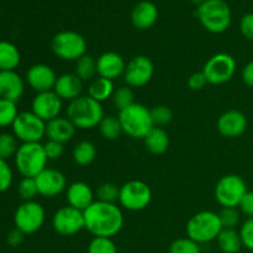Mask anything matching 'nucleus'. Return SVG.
I'll return each mask as SVG.
<instances>
[{"instance_id": "44", "label": "nucleus", "mask_w": 253, "mask_h": 253, "mask_svg": "<svg viewBox=\"0 0 253 253\" xmlns=\"http://www.w3.org/2000/svg\"><path fill=\"white\" fill-rule=\"evenodd\" d=\"M240 31L249 41H253V12H247L240 20Z\"/></svg>"}, {"instance_id": "23", "label": "nucleus", "mask_w": 253, "mask_h": 253, "mask_svg": "<svg viewBox=\"0 0 253 253\" xmlns=\"http://www.w3.org/2000/svg\"><path fill=\"white\" fill-rule=\"evenodd\" d=\"M157 6L148 0L138 1L131 11V22L138 30L151 29L157 22Z\"/></svg>"}, {"instance_id": "5", "label": "nucleus", "mask_w": 253, "mask_h": 253, "mask_svg": "<svg viewBox=\"0 0 253 253\" xmlns=\"http://www.w3.org/2000/svg\"><path fill=\"white\" fill-rule=\"evenodd\" d=\"M47 162L48 158L41 142L21 143L14 157L16 170L26 178H36L46 169Z\"/></svg>"}, {"instance_id": "40", "label": "nucleus", "mask_w": 253, "mask_h": 253, "mask_svg": "<svg viewBox=\"0 0 253 253\" xmlns=\"http://www.w3.org/2000/svg\"><path fill=\"white\" fill-rule=\"evenodd\" d=\"M151 116H152V120L155 126H165L167 124H169L173 119V113L168 106L166 105H158L155 106L153 109H151Z\"/></svg>"}, {"instance_id": "31", "label": "nucleus", "mask_w": 253, "mask_h": 253, "mask_svg": "<svg viewBox=\"0 0 253 253\" xmlns=\"http://www.w3.org/2000/svg\"><path fill=\"white\" fill-rule=\"evenodd\" d=\"M99 132L105 140L114 141L123 133V127H121L120 120L118 116L114 115H105L103 120L99 124Z\"/></svg>"}, {"instance_id": "41", "label": "nucleus", "mask_w": 253, "mask_h": 253, "mask_svg": "<svg viewBox=\"0 0 253 253\" xmlns=\"http://www.w3.org/2000/svg\"><path fill=\"white\" fill-rule=\"evenodd\" d=\"M14 183V172L7 161L0 158V193H5Z\"/></svg>"}, {"instance_id": "2", "label": "nucleus", "mask_w": 253, "mask_h": 253, "mask_svg": "<svg viewBox=\"0 0 253 253\" xmlns=\"http://www.w3.org/2000/svg\"><path fill=\"white\" fill-rule=\"evenodd\" d=\"M66 113L67 118L79 130H91L96 127L105 116L101 103L89 95H82L68 103Z\"/></svg>"}, {"instance_id": "1", "label": "nucleus", "mask_w": 253, "mask_h": 253, "mask_svg": "<svg viewBox=\"0 0 253 253\" xmlns=\"http://www.w3.org/2000/svg\"><path fill=\"white\" fill-rule=\"evenodd\" d=\"M85 230L94 237L113 239L124 226V214L120 207L95 200L83 211Z\"/></svg>"}, {"instance_id": "47", "label": "nucleus", "mask_w": 253, "mask_h": 253, "mask_svg": "<svg viewBox=\"0 0 253 253\" xmlns=\"http://www.w3.org/2000/svg\"><path fill=\"white\" fill-rule=\"evenodd\" d=\"M25 239V234H22L20 230H17L16 227L12 229L11 231H9L6 236V242L10 245L11 247H17L24 242Z\"/></svg>"}, {"instance_id": "42", "label": "nucleus", "mask_w": 253, "mask_h": 253, "mask_svg": "<svg viewBox=\"0 0 253 253\" xmlns=\"http://www.w3.org/2000/svg\"><path fill=\"white\" fill-rule=\"evenodd\" d=\"M240 237H241L242 246L246 247L250 251H253V217L246 219L242 222L239 230Z\"/></svg>"}, {"instance_id": "43", "label": "nucleus", "mask_w": 253, "mask_h": 253, "mask_svg": "<svg viewBox=\"0 0 253 253\" xmlns=\"http://www.w3.org/2000/svg\"><path fill=\"white\" fill-rule=\"evenodd\" d=\"M44 152H46L48 161H56L61 158L64 153V145L63 143L56 142V141L48 140L43 145Z\"/></svg>"}, {"instance_id": "33", "label": "nucleus", "mask_w": 253, "mask_h": 253, "mask_svg": "<svg viewBox=\"0 0 253 253\" xmlns=\"http://www.w3.org/2000/svg\"><path fill=\"white\" fill-rule=\"evenodd\" d=\"M19 115L16 103L0 98V127L12 126L15 119Z\"/></svg>"}, {"instance_id": "25", "label": "nucleus", "mask_w": 253, "mask_h": 253, "mask_svg": "<svg viewBox=\"0 0 253 253\" xmlns=\"http://www.w3.org/2000/svg\"><path fill=\"white\" fill-rule=\"evenodd\" d=\"M146 148L153 155H162L169 147V136L162 127L153 126L152 130L143 138Z\"/></svg>"}, {"instance_id": "17", "label": "nucleus", "mask_w": 253, "mask_h": 253, "mask_svg": "<svg viewBox=\"0 0 253 253\" xmlns=\"http://www.w3.org/2000/svg\"><path fill=\"white\" fill-rule=\"evenodd\" d=\"M58 76L51 66L44 63H36L30 67L26 72L25 81L30 88L36 93L53 90Z\"/></svg>"}, {"instance_id": "15", "label": "nucleus", "mask_w": 253, "mask_h": 253, "mask_svg": "<svg viewBox=\"0 0 253 253\" xmlns=\"http://www.w3.org/2000/svg\"><path fill=\"white\" fill-rule=\"evenodd\" d=\"M63 110V100L54 93V90L37 93L32 99L31 111L44 123L61 116Z\"/></svg>"}, {"instance_id": "29", "label": "nucleus", "mask_w": 253, "mask_h": 253, "mask_svg": "<svg viewBox=\"0 0 253 253\" xmlns=\"http://www.w3.org/2000/svg\"><path fill=\"white\" fill-rule=\"evenodd\" d=\"M216 241L219 249L224 253H237L244 247L240 232L236 229H222Z\"/></svg>"}, {"instance_id": "36", "label": "nucleus", "mask_w": 253, "mask_h": 253, "mask_svg": "<svg viewBox=\"0 0 253 253\" xmlns=\"http://www.w3.org/2000/svg\"><path fill=\"white\" fill-rule=\"evenodd\" d=\"M17 194L21 198L22 202H31L39 195V189L35 178L22 177V179L17 185Z\"/></svg>"}, {"instance_id": "11", "label": "nucleus", "mask_w": 253, "mask_h": 253, "mask_svg": "<svg viewBox=\"0 0 253 253\" xmlns=\"http://www.w3.org/2000/svg\"><path fill=\"white\" fill-rule=\"evenodd\" d=\"M12 133L21 143L41 142L46 137V123L32 111L19 113L11 126Z\"/></svg>"}, {"instance_id": "16", "label": "nucleus", "mask_w": 253, "mask_h": 253, "mask_svg": "<svg viewBox=\"0 0 253 253\" xmlns=\"http://www.w3.org/2000/svg\"><path fill=\"white\" fill-rule=\"evenodd\" d=\"M35 180L39 189V195L43 198L58 197L59 194L66 192L68 187L66 175L54 168H46L35 178Z\"/></svg>"}, {"instance_id": "14", "label": "nucleus", "mask_w": 253, "mask_h": 253, "mask_svg": "<svg viewBox=\"0 0 253 253\" xmlns=\"http://www.w3.org/2000/svg\"><path fill=\"white\" fill-rule=\"evenodd\" d=\"M155 73L153 62L146 56H135L126 63L124 79L130 88L147 85Z\"/></svg>"}, {"instance_id": "18", "label": "nucleus", "mask_w": 253, "mask_h": 253, "mask_svg": "<svg viewBox=\"0 0 253 253\" xmlns=\"http://www.w3.org/2000/svg\"><path fill=\"white\" fill-rule=\"evenodd\" d=\"M217 131L226 138L240 137L249 127L247 116L240 110H227L219 116L216 123Z\"/></svg>"}, {"instance_id": "9", "label": "nucleus", "mask_w": 253, "mask_h": 253, "mask_svg": "<svg viewBox=\"0 0 253 253\" xmlns=\"http://www.w3.org/2000/svg\"><path fill=\"white\" fill-rule=\"evenodd\" d=\"M152 200V190L147 183L142 180H128L120 187L119 204L128 211H141L150 205Z\"/></svg>"}, {"instance_id": "7", "label": "nucleus", "mask_w": 253, "mask_h": 253, "mask_svg": "<svg viewBox=\"0 0 253 253\" xmlns=\"http://www.w3.org/2000/svg\"><path fill=\"white\" fill-rule=\"evenodd\" d=\"M51 48L54 56L62 61L77 62L86 54V41L77 31L64 30L54 35L51 41Z\"/></svg>"}, {"instance_id": "20", "label": "nucleus", "mask_w": 253, "mask_h": 253, "mask_svg": "<svg viewBox=\"0 0 253 253\" xmlns=\"http://www.w3.org/2000/svg\"><path fill=\"white\" fill-rule=\"evenodd\" d=\"M25 93V81L16 71H0V98L17 101Z\"/></svg>"}, {"instance_id": "28", "label": "nucleus", "mask_w": 253, "mask_h": 253, "mask_svg": "<svg viewBox=\"0 0 253 253\" xmlns=\"http://www.w3.org/2000/svg\"><path fill=\"white\" fill-rule=\"evenodd\" d=\"M72 158L74 163L81 167L91 165L96 158V147L91 141L84 140L77 143L72 151Z\"/></svg>"}, {"instance_id": "30", "label": "nucleus", "mask_w": 253, "mask_h": 253, "mask_svg": "<svg viewBox=\"0 0 253 253\" xmlns=\"http://www.w3.org/2000/svg\"><path fill=\"white\" fill-rule=\"evenodd\" d=\"M74 74L83 82L93 81L94 77L98 74V72H96V58H94L90 54H84L82 58H79L76 62Z\"/></svg>"}, {"instance_id": "21", "label": "nucleus", "mask_w": 253, "mask_h": 253, "mask_svg": "<svg viewBox=\"0 0 253 253\" xmlns=\"http://www.w3.org/2000/svg\"><path fill=\"white\" fill-rule=\"evenodd\" d=\"M93 189L85 182H73L66 189V199L69 207L78 209L81 211L88 209L95 200H94Z\"/></svg>"}, {"instance_id": "26", "label": "nucleus", "mask_w": 253, "mask_h": 253, "mask_svg": "<svg viewBox=\"0 0 253 253\" xmlns=\"http://www.w3.org/2000/svg\"><path fill=\"white\" fill-rule=\"evenodd\" d=\"M21 62L19 48L12 42L0 41V71H15Z\"/></svg>"}, {"instance_id": "19", "label": "nucleus", "mask_w": 253, "mask_h": 253, "mask_svg": "<svg viewBox=\"0 0 253 253\" xmlns=\"http://www.w3.org/2000/svg\"><path fill=\"white\" fill-rule=\"evenodd\" d=\"M125 68V59L116 52H104L96 58V72L101 78H106L114 82L115 79L124 77Z\"/></svg>"}, {"instance_id": "39", "label": "nucleus", "mask_w": 253, "mask_h": 253, "mask_svg": "<svg viewBox=\"0 0 253 253\" xmlns=\"http://www.w3.org/2000/svg\"><path fill=\"white\" fill-rule=\"evenodd\" d=\"M219 216L224 229H236L241 219V214L237 208H222L221 211L219 212Z\"/></svg>"}, {"instance_id": "24", "label": "nucleus", "mask_w": 253, "mask_h": 253, "mask_svg": "<svg viewBox=\"0 0 253 253\" xmlns=\"http://www.w3.org/2000/svg\"><path fill=\"white\" fill-rule=\"evenodd\" d=\"M77 127L68 118L58 116L46 123V137L59 143H67L74 137Z\"/></svg>"}, {"instance_id": "27", "label": "nucleus", "mask_w": 253, "mask_h": 253, "mask_svg": "<svg viewBox=\"0 0 253 253\" xmlns=\"http://www.w3.org/2000/svg\"><path fill=\"white\" fill-rule=\"evenodd\" d=\"M114 91H115L114 82L101 77L94 78L88 86V95L101 104L113 98Z\"/></svg>"}, {"instance_id": "46", "label": "nucleus", "mask_w": 253, "mask_h": 253, "mask_svg": "<svg viewBox=\"0 0 253 253\" xmlns=\"http://www.w3.org/2000/svg\"><path fill=\"white\" fill-rule=\"evenodd\" d=\"M240 211L246 215L247 219L253 217V192H247L239 205Z\"/></svg>"}, {"instance_id": "10", "label": "nucleus", "mask_w": 253, "mask_h": 253, "mask_svg": "<svg viewBox=\"0 0 253 253\" xmlns=\"http://www.w3.org/2000/svg\"><path fill=\"white\" fill-rule=\"evenodd\" d=\"M44 220V208L36 200L22 202L14 212L15 227L25 235H32L39 231L43 226Z\"/></svg>"}, {"instance_id": "35", "label": "nucleus", "mask_w": 253, "mask_h": 253, "mask_svg": "<svg viewBox=\"0 0 253 253\" xmlns=\"http://www.w3.org/2000/svg\"><path fill=\"white\" fill-rule=\"evenodd\" d=\"M95 195L99 202L116 204V202L119 203L120 197V188L114 183H103L98 187Z\"/></svg>"}, {"instance_id": "45", "label": "nucleus", "mask_w": 253, "mask_h": 253, "mask_svg": "<svg viewBox=\"0 0 253 253\" xmlns=\"http://www.w3.org/2000/svg\"><path fill=\"white\" fill-rule=\"evenodd\" d=\"M208 84L207 78H205L204 73L203 72H197V73H193L192 76L188 79V86H189L192 90H202L205 88V85Z\"/></svg>"}, {"instance_id": "32", "label": "nucleus", "mask_w": 253, "mask_h": 253, "mask_svg": "<svg viewBox=\"0 0 253 253\" xmlns=\"http://www.w3.org/2000/svg\"><path fill=\"white\" fill-rule=\"evenodd\" d=\"M19 146V140L15 137L14 133H0V158L7 161L15 157Z\"/></svg>"}, {"instance_id": "48", "label": "nucleus", "mask_w": 253, "mask_h": 253, "mask_svg": "<svg viewBox=\"0 0 253 253\" xmlns=\"http://www.w3.org/2000/svg\"><path fill=\"white\" fill-rule=\"evenodd\" d=\"M242 81L247 86L253 89V59L250 61L242 69Z\"/></svg>"}, {"instance_id": "38", "label": "nucleus", "mask_w": 253, "mask_h": 253, "mask_svg": "<svg viewBox=\"0 0 253 253\" xmlns=\"http://www.w3.org/2000/svg\"><path fill=\"white\" fill-rule=\"evenodd\" d=\"M169 253H202L200 245L193 241L189 237H182L172 242L169 246Z\"/></svg>"}, {"instance_id": "37", "label": "nucleus", "mask_w": 253, "mask_h": 253, "mask_svg": "<svg viewBox=\"0 0 253 253\" xmlns=\"http://www.w3.org/2000/svg\"><path fill=\"white\" fill-rule=\"evenodd\" d=\"M88 253H118V247L113 239L93 237L88 245Z\"/></svg>"}, {"instance_id": "50", "label": "nucleus", "mask_w": 253, "mask_h": 253, "mask_svg": "<svg viewBox=\"0 0 253 253\" xmlns=\"http://www.w3.org/2000/svg\"><path fill=\"white\" fill-rule=\"evenodd\" d=\"M252 1H253V0H252Z\"/></svg>"}, {"instance_id": "34", "label": "nucleus", "mask_w": 253, "mask_h": 253, "mask_svg": "<svg viewBox=\"0 0 253 253\" xmlns=\"http://www.w3.org/2000/svg\"><path fill=\"white\" fill-rule=\"evenodd\" d=\"M111 100H113L114 106L119 111L128 108V106L135 103V95H133L132 88H130L128 85L120 86V88H118L114 91Z\"/></svg>"}, {"instance_id": "12", "label": "nucleus", "mask_w": 253, "mask_h": 253, "mask_svg": "<svg viewBox=\"0 0 253 253\" xmlns=\"http://www.w3.org/2000/svg\"><path fill=\"white\" fill-rule=\"evenodd\" d=\"M236 59L229 53H216L210 57L203 67L208 84L221 85L234 78L236 73Z\"/></svg>"}, {"instance_id": "6", "label": "nucleus", "mask_w": 253, "mask_h": 253, "mask_svg": "<svg viewBox=\"0 0 253 253\" xmlns=\"http://www.w3.org/2000/svg\"><path fill=\"white\" fill-rule=\"evenodd\" d=\"M123 132L132 138H145L155 126L151 110L140 103H133L128 108L119 111Z\"/></svg>"}, {"instance_id": "22", "label": "nucleus", "mask_w": 253, "mask_h": 253, "mask_svg": "<svg viewBox=\"0 0 253 253\" xmlns=\"http://www.w3.org/2000/svg\"><path fill=\"white\" fill-rule=\"evenodd\" d=\"M83 83L84 82L74 73H64L58 76L53 90L62 100L71 103L82 96Z\"/></svg>"}, {"instance_id": "8", "label": "nucleus", "mask_w": 253, "mask_h": 253, "mask_svg": "<svg viewBox=\"0 0 253 253\" xmlns=\"http://www.w3.org/2000/svg\"><path fill=\"white\" fill-rule=\"evenodd\" d=\"M249 192L247 184L237 174H226L215 185V199L222 208H239L242 198Z\"/></svg>"}, {"instance_id": "4", "label": "nucleus", "mask_w": 253, "mask_h": 253, "mask_svg": "<svg viewBox=\"0 0 253 253\" xmlns=\"http://www.w3.org/2000/svg\"><path fill=\"white\" fill-rule=\"evenodd\" d=\"M222 227L219 214L210 210H203L193 215L187 222V237L192 239L197 244H209L215 241L220 235Z\"/></svg>"}, {"instance_id": "3", "label": "nucleus", "mask_w": 253, "mask_h": 253, "mask_svg": "<svg viewBox=\"0 0 253 253\" xmlns=\"http://www.w3.org/2000/svg\"><path fill=\"white\" fill-rule=\"evenodd\" d=\"M200 24L211 34H222L230 27L232 12L225 0H207L197 9Z\"/></svg>"}, {"instance_id": "13", "label": "nucleus", "mask_w": 253, "mask_h": 253, "mask_svg": "<svg viewBox=\"0 0 253 253\" xmlns=\"http://www.w3.org/2000/svg\"><path fill=\"white\" fill-rule=\"evenodd\" d=\"M52 227L61 236H74L85 229L83 211L69 205L59 208L52 216Z\"/></svg>"}, {"instance_id": "49", "label": "nucleus", "mask_w": 253, "mask_h": 253, "mask_svg": "<svg viewBox=\"0 0 253 253\" xmlns=\"http://www.w3.org/2000/svg\"><path fill=\"white\" fill-rule=\"evenodd\" d=\"M190 1H192L193 4H195V5H198V6H199L200 4H203V2L207 1V0H190Z\"/></svg>"}]
</instances>
